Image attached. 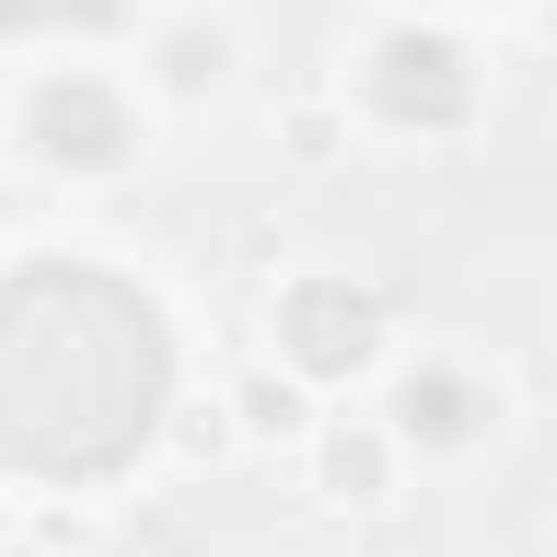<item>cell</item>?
<instances>
[{
  "instance_id": "3",
  "label": "cell",
  "mask_w": 557,
  "mask_h": 557,
  "mask_svg": "<svg viewBox=\"0 0 557 557\" xmlns=\"http://www.w3.org/2000/svg\"><path fill=\"white\" fill-rule=\"evenodd\" d=\"M331 479H339V496H374V479H383V453H374V435H331Z\"/></svg>"
},
{
  "instance_id": "2",
  "label": "cell",
  "mask_w": 557,
  "mask_h": 557,
  "mask_svg": "<svg viewBox=\"0 0 557 557\" xmlns=\"http://www.w3.org/2000/svg\"><path fill=\"white\" fill-rule=\"evenodd\" d=\"M278 331H287V348H296L305 374H348V366L374 357V305L348 296V287H296L287 313H278Z\"/></svg>"
},
{
  "instance_id": "1",
  "label": "cell",
  "mask_w": 557,
  "mask_h": 557,
  "mask_svg": "<svg viewBox=\"0 0 557 557\" xmlns=\"http://www.w3.org/2000/svg\"><path fill=\"white\" fill-rule=\"evenodd\" d=\"M165 392V339L104 270H26L0 296V453L35 470H104Z\"/></svg>"
}]
</instances>
